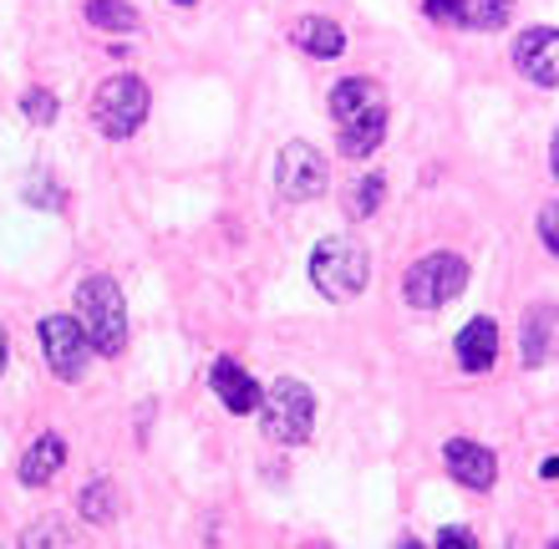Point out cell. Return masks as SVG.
<instances>
[{
	"label": "cell",
	"mask_w": 559,
	"mask_h": 549,
	"mask_svg": "<svg viewBox=\"0 0 559 549\" xmlns=\"http://www.w3.org/2000/svg\"><path fill=\"white\" fill-rule=\"evenodd\" d=\"M331 122L346 158H371L386 138V92L371 76H346L331 87Z\"/></svg>",
	"instance_id": "obj_1"
},
{
	"label": "cell",
	"mask_w": 559,
	"mask_h": 549,
	"mask_svg": "<svg viewBox=\"0 0 559 549\" xmlns=\"http://www.w3.org/2000/svg\"><path fill=\"white\" fill-rule=\"evenodd\" d=\"M76 311H82V331H87V346H97L103 357H118L128 346V306H122L118 281L107 275H92L76 290Z\"/></svg>",
	"instance_id": "obj_2"
},
{
	"label": "cell",
	"mask_w": 559,
	"mask_h": 549,
	"mask_svg": "<svg viewBox=\"0 0 559 549\" xmlns=\"http://www.w3.org/2000/svg\"><path fill=\"white\" fill-rule=\"evenodd\" d=\"M310 281H316V290L331 300H352L367 290L371 281V260L367 250L356 244L352 235H331L316 244V254H310Z\"/></svg>",
	"instance_id": "obj_3"
},
{
	"label": "cell",
	"mask_w": 559,
	"mask_h": 549,
	"mask_svg": "<svg viewBox=\"0 0 559 549\" xmlns=\"http://www.w3.org/2000/svg\"><path fill=\"white\" fill-rule=\"evenodd\" d=\"M463 285H468V260L453 250H438L402 275V296H407V306H417V311H438Z\"/></svg>",
	"instance_id": "obj_4"
},
{
	"label": "cell",
	"mask_w": 559,
	"mask_h": 549,
	"mask_svg": "<svg viewBox=\"0 0 559 549\" xmlns=\"http://www.w3.org/2000/svg\"><path fill=\"white\" fill-rule=\"evenodd\" d=\"M143 118H147V87L128 72L107 76L103 87H97V97H92V122H97L107 138H118V143H128V138L143 128Z\"/></svg>",
	"instance_id": "obj_5"
},
{
	"label": "cell",
	"mask_w": 559,
	"mask_h": 549,
	"mask_svg": "<svg viewBox=\"0 0 559 549\" xmlns=\"http://www.w3.org/2000/svg\"><path fill=\"white\" fill-rule=\"evenodd\" d=\"M260 413H265V432L275 443H306L310 422H316V397H310L306 382L280 377L265 392V402H260Z\"/></svg>",
	"instance_id": "obj_6"
},
{
	"label": "cell",
	"mask_w": 559,
	"mask_h": 549,
	"mask_svg": "<svg viewBox=\"0 0 559 549\" xmlns=\"http://www.w3.org/2000/svg\"><path fill=\"white\" fill-rule=\"evenodd\" d=\"M275 183H280V199H290V204H306V199L325 193V183H331L325 153L310 148V143H285L275 164Z\"/></svg>",
	"instance_id": "obj_7"
},
{
	"label": "cell",
	"mask_w": 559,
	"mask_h": 549,
	"mask_svg": "<svg viewBox=\"0 0 559 549\" xmlns=\"http://www.w3.org/2000/svg\"><path fill=\"white\" fill-rule=\"evenodd\" d=\"M36 336H41L46 367L57 371L61 382H76L87 371V331H82L76 315H46L41 326H36Z\"/></svg>",
	"instance_id": "obj_8"
},
{
	"label": "cell",
	"mask_w": 559,
	"mask_h": 549,
	"mask_svg": "<svg viewBox=\"0 0 559 549\" xmlns=\"http://www.w3.org/2000/svg\"><path fill=\"white\" fill-rule=\"evenodd\" d=\"M514 67H519V76H530L534 87H559V31L555 26L519 31Z\"/></svg>",
	"instance_id": "obj_9"
},
{
	"label": "cell",
	"mask_w": 559,
	"mask_h": 549,
	"mask_svg": "<svg viewBox=\"0 0 559 549\" xmlns=\"http://www.w3.org/2000/svg\"><path fill=\"white\" fill-rule=\"evenodd\" d=\"M427 21L438 26H463V31H499L514 11V0H423Z\"/></svg>",
	"instance_id": "obj_10"
},
{
	"label": "cell",
	"mask_w": 559,
	"mask_h": 549,
	"mask_svg": "<svg viewBox=\"0 0 559 549\" xmlns=\"http://www.w3.org/2000/svg\"><path fill=\"white\" fill-rule=\"evenodd\" d=\"M442 463H448V474L473 493L493 489V478H499V458H493L484 443H468V438H448V443H442Z\"/></svg>",
	"instance_id": "obj_11"
},
{
	"label": "cell",
	"mask_w": 559,
	"mask_h": 549,
	"mask_svg": "<svg viewBox=\"0 0 559 549\" xmlns=\"http://www.w3.org/2000/svg\"><path fill=\"white\" fill-rule=\"evenodd\" d=\"M209 386H214V397H219L235 417L260 413V402H265V386L254 382L250 371L239 367V361H229V357L214 361V371H209Z\"/></svg>",
	"instance_id": "obj_12"
},
{
	"label": "cell",
	"mask_w": 559,
	"mask_h": 549,
	"mask_svg": "<svg viewBox=\"0 0 559 549\" xmlns=\"http://www.w3.org/2000/svg\"><path fill=\"white\" fill-rule=\"evenodd\" d=\"M457 367L463 371H488L499 361V326H493V315H473L468 326L457 331Z\"/></svg>",
	"instance_id": "obj_13"
},
{
	"label": "cell",
	"mask_w": 559,
	"mask_h": 549,
	"mask_svg": "<svg viewBox=\"0 0 559 549\" xmlns=\"http://www.w3.org/2000/svg\"><path fill=\"white\" fill-rule=\"evenodd\" d=\"M290 41L300 46V51H310V57L336 61L341 51H346V31H341L331 15H300L290 26Z\"/></svg>",
	"instance_id": "obj_14"
},
{
	"label": "cell",
	"mask_w": 559,
	"mask_h": 549,
	"mask_svg": "<svg viewBox=\"0 0 559 549\" xmlns=\"http://www.w3.org/2000/svg\"><path fill=\"white\" fill-rule=\"evenodd\" d=\"M61 463H67V443H61L57 432H41V438L26 447V458H21V484H26V489H41V484H51V478L61 474Z\"/></svg>",
	"instance_id": "obj_15"
},
{
	"label": "cell",
	"mask_w": 559,
	"mask_h": 549,
	"mask_svg": "<svg viewBox=\"0 0 559 549\" xmlns=\"http://www.w3.org/2000/svg\"><path fill=\"white\" fill-rule=\"evenodd\" d=\"M555 306H534V315H524V367H545L555 351Z\"/></svg>",
	"instance_id": "obj_16"
},
{
	"label": "cell",
	"mask_w": 559,
	"mask_h": 549,
	"mask_svg": "<svg viewBox=\"0 0 559 549\" xmlns=\"http://www.w3.org/2000/svg\"><path fill=\"white\" fill-rule=\"evenodd\" d=\"M76 504H82V520H92V524H112V520H118V493H112V484H107V478L87 484Z\"/></svg>",
	"instance_id": "obj_17"
},
{
	"label": "cell",
	"mask_w": 559,
	"mask_h": 549,
	"mask_svg": "<svg viewBox=\"0 0 559 549\" xmlns=\"http://www.w3.org/2000/svg\"><path fill=\"white\" fill-rule=\"evenodd\" d=\"M87 21L97 31H133L138 11L128 5V0H87Z\"/></svg>",
	"instance_id": "obj_18"
},
{
	"label": "cell",
	"mask_w": 559,
	"mask_h": 549,
	"mask_svg": "<svg viewBox=\"0 0 559 549\" xmlns=\"http://www.w3.org/2000/svg\"><path fill=\"white\" fill-rule=\"evenodd\" d=\"M382 199H386V179L382 174H367V179H356V189H352V214L367 219V214L382 208Z\"/></svg>",
	"instance_id": "obj_19"
},
{
	"label": "cell",
	"mask_w": 559,
	"mask_h": 549,
	"mask_svg": "<svg viewBox=\"0 0 559 549\" xmlns=\"http://www.w3.org/2000/svg\"><path fill=\"white\" fill-rule=\"evenodd\" d=\"M21 112H26V122H36V128H51L61 107H57V97H51L46 87H31L26 97H21Z\"/></svg>",
	"instance_id": "obj_20"
},
{
	"label": "cell",
	"mask_w": 559,
	"mask_h": 549,
	"mask_svg": "<svg viewBox=\"0 0 559 549\" xmlns=\"http://www.w3.org/2000/svg\"><path fill=\"white\" fill-rule=\"evenodd\" d=\"M432 549H478V539H473V529H463V524H448V529H438V545Z\"/></svg>",
	"instance_id": "obj_21"
},
{
	"label": "cell",
	"mask_w": 559,
	"mask_h": 549,
	"mask_svg": "<svg viewBox=\"0 0 559 549\" xmlns=\"http://www.w3.org/2000/svg\"><path fill=\"white\" fill-rule=\"evenodd\" d=\"M539 239L549 244V254H559V204L539 208Z\"/></svg>",
	"instance_id": "obj_22"
},
{
	"label": "cell",
	"mask_w": 559,
	"mask_h": 549,
	"mask_svg": "<svg viewBox=\"0 0 559 549\" xmlns=\"http://www.w3.org/2000/svg\"><path fill=\"white\" fill-rule=\"evenodd\" d=\"M26 549H61V529L57 524H46V529L36 524V529L26 535Z\"/></svg>",
	"instance_id": "obj_23"
},
{
	"label": "cell",
	"mask_w": 559,
	"mask_h": 549,
	"mask_svg": "<svg viewBox=\"0 0 559 549\" xmlns=\"http://www.w3.org/2000/svg\"><path fill=\"white\" fill-rule=\"evenodd\" d=\"M549 168H555V179H559V133H555V143H549Z\"/></svg>",
	"instance_id": "obj_24"
},
{
	"label": "cell",
	"mask_w": 559,
	"mask_h": 549,
	"mask_svg": "<svg viewBox=\"0 0 559 549\" xmlns=\"http://www.w3.org/2000/svg\"><path fill=\"white\" fill-rule=\"evenodd\" d=\"M5 357H11V342H5V326H0V371H5Z\"/></svg>",
	"instance_id": "obj_25"
},
{
	"label": "cell",
	"mask_w": 559,
	"mask_h": 549,
	"mask_svg": "<svg viewBox=\"0 0 559 549\" xmlns=\"http://www.w3.org/2000/svg\"><path fill=\"white\" fill-rule=\"evenodd\" d=\"M545 478H559V458H545V468H539Z\"/></svg>",
	"instance_id": "obj_26"
},
{
	"label": "cell",
	"mask_w": 559,
	"mask_h": 549,
	"mask_svg": "<svg viewBox=\"0 0 559 549\" xmlns=\"http://www.w3.org/2000/svg\"><path fill=\"white\" fill-rule=\"evenodd\" d=\"M397 549H427V545H417V539H407V545H397Z\"/></svg>",
	"instance_id": "obj_27"
},
{
	"label": "cell",
	"mask_w": 559,
	"mask_h": 549,
	"mask_svg": "<svg viewBox=\"0 0 559 549\" xmlns=\"http://www.w3.org/2000/svg\"><path fill=\"white\" fill-rule=\"evenodd\" d=\"M306 549H331V545H306Z\"/></svg>",
	"instance_id": "obj_28"
},
{
	"label": "cell",
	"mask_w": 559,
	"mask_h": 549,
	"mask_svg": "<svg viewBox=\"0 0 559 549\" xmlns=\"http://www.w3.org/2000/svg\"><path fill=\"white\" fill-rule=\"evenodd\" d=\"M174 5H193V0H174Z\"/></svg>",
	"instance_id": "obj_29"
},
{
	"label": "cell",
	"mask_w": 559,
	"mask_h": 549,
	"mask_svg": "<svg viewBox=\"0 0 559 549\" xmlns=\"http://www.w3.org/2000/svg\"><path fill=\"white\" fill-rule=\"evenodd\" d=\"M549 549H559V539H555V545H549Z\"/></svg>",
	"instance_id": "obj_30"
}]
</instances>
